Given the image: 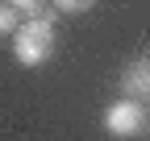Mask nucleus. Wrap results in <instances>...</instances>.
Instances as JSON below:
<instances>
[{"instance_id": "1", "label": "nucleus", "mask_w": 150, "mask_h": 141, "mask_svg": "<svg viewBox=\"0 0 150 141\" xmlns=\"http://www.w3.org/2000/svg\"><path fill=\"white\" fill-rule=\"evenodd\" d=\"M13 58L21 66H46L54 58V46H59V33H54V17L50 13H38L25 17L21 25L13 29Z\"/></svg>"}, {"instance_id": "2", "label": "nucleus", "mask_w": 150, "mask_h": 141, "mask_svg": "<svg viewBox=\"0 0 150 141\" xmlns=\"http://www.w3.org/2000/svg\"><path fill=\"white\" fill-rule=\"evenodd\" d=\"M100 125H104V133H108V137H138V133L150 125V108H146V100L125 96V91H121V96L104 108Z\"/></svg>"}, {"instance_id": "3", "label": "nucleus", "mask_w": 150, "mask_h": 141, "mask_svg": "<svg viewBox=\"0 0 150 141\" xmlns=\"http://www.w3.org/2000/svg\"><path fill=\"white\" fill-rule=\"evenodd\" d=\"M121 91H125V96H138V100H150V58L125 62V70H121Z\"/></svg>"}, {"instance_id": "4", "label": "nucleus", "mask_w": 150, "mask_h": 141, "mask_svg": "<svg viewBox=\"0 0 150 141\" xmlns=\"http://www.w3.org/2000/svg\"><path fill=\"white\" fill-rule=\"evenodd\" d=\"M17 25H21V13H17L8 0H0V38H13Z\"/></svg>"}, {"instance_id": "5", "label": "nucleus", "mask_w": 150, "mask_h": 141, "mask_svg": "<svg viewBox=\"0 0 150 141\" xmlns=\"http://www.w3.org/2000/svg\"><path fill=\"white\" fill-rule=\"evenodd\" d=\"M54 13H63V17H75V13H88V8H96V0H50Z\"/></svg>"}, {"instance_id": "6", "label": "nucleus", "mask_w": 150, "mask_h": 141, "mask_svg": "<svg viewBox=\"0 0 150 141\" xmlns=\"http://www.w3.org/2000/svg\"><path fill=\"white\" fill-rule=\"evenodd\" d=\"M8 4L21 13V17H38V13H46V0H8Z\"/></svg>"}, {"instance_id": "7", "label": "nucleus", "mask_w": 150, "mask_h": 141, "mask_svg": "<svg viewBox=\"0 0 150 141\" xmlns=\"http://www.w3.org/2000/svg\"><path fill=\"white\" fill-rule=\"evenodd\" d=\"M146 108H150V100H146Z\"/></svg>"}]
</instances>
